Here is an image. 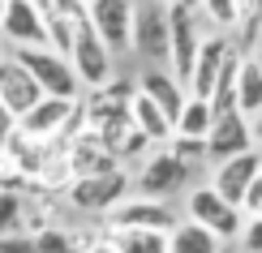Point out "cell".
Instances as JSON below:
<instances>
[{
    "instance_id": "cell-1",
    "label": "cell",
    "mask_w": 262,
    "mask_h": 253,
    "mask_svg": "<svg viewBox=\"0 0 262 253\" xmlns=\"http://www.w3.org/2000/svg\"><path fill=\"white\" fill-rule=\"evenodd\" d=\"M73 129H82V103H69V99H39L26 116L17 120V133L39 142V146H52V142H69Z\"/></svg>"
},
{
    "instance_id": "cell-2",
    "label": "cell",
    "mask_w": 262,
    "mask_h": 253,
    "mask_svg": "<svg viewBox=\"0 0 262 253\" xmlns=\"http://www.w3.org/2000/svg\"><path fill=\"white\" fill-rule=\"evenodd\" d=\"M69 69L73 78H78L82 86H91V90H103L107 82H112V52L99 43V35L91 30V21H86V5L78 21H73V43H69Z\"/></svg>"
},
{
    "instance_id": "cell-3",
    "label": "cell",
    "mask_w": 262,
    "mask_h": 253,
    "mask_svg": "<svg viewBox=\"0 0 262 253\" xmlns=\"http://www.w3.org/2000/svg\"><path fill=\"white\" fill-rule=\"evenodd\" d=\"M13 60L35 78L43 99H69V103H78L82 82L73 78V69H69L64 56H56V52H48V48H13Z\"/></svg>"
},
{
    "instance_id": "cell-4",
    "label": "cell",
    "mask_w": 262,
    "mask_h": 253,
    "mask_svg": "<svg viewBox=\"0 0 262 253\" xmlns=\"http://www.w3.org/2000/svg\"><path fill=\"white\" fill-rule=\"evenodd\" d=\"M168 13V64H172V78L181 86L189 82L193 73V56H198V43H202V30H198V9L177 0V5H163Z\"/></svg>"
},
{
    "instance_id": "cell-5",
    "label": "cell",
    "mask_w": 262,
    "mask_h": 253,
    "mask_svg": "<svg viewBox=\"0 0 262 253\" xmlns=\"http://www.w3.org/2000/svg\"><path fill=\"white\" fill-rule=\"evenodd\" d=\"M177 223H181L177 211H172L168 202H150V197L121 202L107 215V227H112V232H159V236H172Z\"/></svg>"
},
{
    "instance_id": "cell-6",
    "label": "cell",
    "mask_w": 262,
    "mask_h": 253,
    "mask_svg": "<svg viewBox=\"0 0 262 253\" xmlns=\"http://www.w3.org/2000/svg\"><path fill=\"white\" fill-rule=\"evenodd\" d=\"M189 223H198L202 232H211L215 240H232V236H241V223H245V215L241 211H232V206L224 202L220 193L211 189V185H202V189H193L189 193Z\"/></svg>"
},
{
    "instance_id": "cell-7",
    "label": "cell",
    "mask_w": 262,
    "mask_h": 253,
    "mask_svg": "<svg viewBox=\"0 0 262 253\" xmlns=\"http://www.w3.org/2000/svg\"><path fill=\"white\" fill-rule=\"evenodd\" d=\"M125 193H129V176L121 168L103 176H86V180H69V202L91 215H112L125 202Z\"/></svg>"
},
{
    "instance_id": "cell-8",
    "label": "cell",
    "mask_w": 262,
    "mask_h": 253,
    "mask_svg": "<svg viewBox=\"0 0 262 253\" xmlns=\"http://www.w3.org/2000/svg\"><path fill=\"white\" fill-rule=\"evenodd\" d=\"M60 168H64V176H69V180H86V176L116 172L121 163H116V159L103 150V142L95 137V133L78 129V133L64 142V150H60Z\"/></svg>"
},
{
    "instance_id": "cell-9",
    "label": "cell",
    "mask_w": 262,
    "mask_h": 253,
    "mask_svg": "<svg viewBox=\"0 0 262 253\" xmlns=\"http://www.w3.org/2000/svg\"><path fill=\"white\" fill-rule=\"evenodd\" d=\"M86 21L99 35V43L107 52H125L129 48V30H134V5L125 0H95L86 5Z\"/></svg>"
},
{
    "instance_id": "cell-10",
    "label": "cell",
    "mask_w": 262,
    "mask_h": 253,
    "mask_svg": "<svg viewBox=\"0 0 262 253\" xmlns=\"http://www.w3.org/2000/svg\"><path fill=\"white\" fill-rule=\"evenodd\" d=\"M129 48L142 52L146 60H168V13H163V5H134Z\"/></svg>"
},
{
    "instance_id": "cell-11",
    "label": "cell",
    "mask_w": 262,
    "mask_h": 253,
    "mask_svg": "<svg viewBox=\"0 0 262 253\" xmlns=\"http://www.w3.org/2000/svg\"><path fill=\"white\" fill-rule=\"evenodd\" d=\"M0 35L13 43V48H48L43 17H39V0H5Z\"/></svg>"
},
{
    "instance_id": "cell-12",
    "label": "cell",
    "mask_w": 262,
    "mask_h": 253,
    "mask_svg": "<svg viewBox=\"0 0 262 253\" xmlns=\"http://www.w3.org/2000/svg\"><path fill=\"white\" fill-rule=\"evenodd\" d=\"M254 150V133H249V120L241 112H228V116H215L211 120V133H206V155L215 163L224 159H236V155H249Z\"/></svg>"
},
{
    "instance_id": "cell-13",
    "label": "cell",
    "mask_w": 262,
    "mask_h": 253,
    "mask_svg": "<svg viewBox=\"0 0 262 253\" xmlns=\"http://www.w3.org/2000/svg\"><path fill=\"white\" fill-rule=\"evenodd\" d=\"M39 99H43V95H39L35 78H30L13 56H0V107H5L13 120H21L30 107L39 103Z\"/></svg>"
},
{
    "instance_id": "cell-14",
    "label": "cell",
    "mask_w": 262,
    "mask_h": 253,
    "mask_svg": "<svg viewBox=\"0 0 262 253\" xmlns=\"http://www.w3.org/2000/svg\"><path fill=\"white\" fill-rule=\"evenodd\" d=\"M138 185H142V193H146L150 202H168L172 193H181L185 185H189V176H185V172L177 168V159L159 146L155 155H146V163H142Z\"/></svg>"
},
{
    "instance_id": "cell-15",
    "label": "cell",
    "mask_w": 262,
    "mask_h": 253,
    "mask_svg": "<svg viewBox=\"0 0 262 253\" xmlns=\"http://www.w3.org/2000/svg\"><path fill=\"white\" fill-rule=\"evenodd\" d=\"M228 48H232L228 35H202L198 56H193V73H189V82H185V95L189 99H211V86H215V78H220V69H224Z\"/></svg>"
},
{
    "instance_id": "cell-16",
    "label": "cell",
    "mask_w": 262,
    "mask_h": 253,
    "mask_svg": "<svg viewBox=\"0 0 262 253\" xmlns=\"http://www.w3.org/2000/svg\"><path fill=\"white\" fill-rule=\"evenodd\" d=\"M262 168V155L258 150H249V155H236V159H224L215 163V176H211V189L224 197L232 211H241V197L249 189V180H254V172Z\"/></svg>"
},
{
    "instance_id": "cell-17",
    "label": "cell",
    "mask_w": 262,
    "mask_h": 253,
    "mask_svg": "<svg viewBox=\"0 0 262 253\" xmlns=\"http://www.w3.org/2000/svg\"><path fill=\"white\" fill-rule=\"evenodd\" d=\"M138 95H146L150 103H155L159 112L177 125V116H181V107H185V86L172 78L168 69H146V73L138 78Z\"/></svg>"
},
{
    "instance_id": "cell-18",
    "label": "cell",
    "mask_w": 262,
    "mask_h": 253,
    "mask_svg": "<svg viewBox=\"0 0 262 253\" xmlns=\"http://www.w3.org/2000/svg\"><path fill=\"white\" fill-rule=\"evenodd\" d=\"M13 168H21V176H39V180H48V172H52V146H39V142H30V137H21L17 129H13V137H9V146L0 150Z\"/></svg>"
},
{
    "instance_id": "cell-19",
    "label": "cell",
    "mask_w": 262,
    "mask_h": 253,
    "mask_svg": "<svg viewBox=\"0 0 262 253\" xmlns=\"http://www.w3.org/2000/svg\"><path fill=\"white\" fill-rule=\"evenodd\" d=\"M129 120H134V129L146 142H163V146L172 142V120L163 116L146 95H138V90H134V99H129Z\"/></svg>"
},
{
    "instance_id": "cell-20",
    "label": "cell",
    "mask_w": 262,
    "mask_h": 253,
    "mask_svg": "<svg viewBox=\"0 0 262 253\" xmlns=\"http://www.w3.org/2000/svg\"><path fill=\"white\" fill-rule=\"evenodd\" d=\"M236 112L245 120L262 112V64H258V56L241 60V73H236Z\"/></svg>"
},
{
    "instance_id": "cell-21",
    "label": "cell",
    "mask_w": 262,
    "mask_h": 253,
    "mask_svg": "<svg viewBox=\"0 0 262 253\" xmlns=\"http://www.w3.org/2000/svg\"><path fill=\"white\" fill-rule=\"evenodd\" d=\"M26 211H30L26 197H21L13 185H0V240L30 236V232H26Z\"/></svg>"
},
{
    "instance_id": "cell-22",
    "label": "cell",
    "mask_w": 262,
    "mask_h": 253,
    "mask_svg": "<svg viewBox=\"0 0 262 253\" xmlns=\"http://www.w3.org/2000/svg\"><path fill=\"white\" fill-rule=\"evenodd\" d=\"M211 103L206 99H189L185 95V107L177 116V125H172V137H189V142H206V133H211Z\"/></svg>"
},
{
    "instance_id": "cell-23",
    "label": "cell",
    "mask_w": 262,
    "mask_h": 253,
    "mask_svg": "<svg viewBox=\"0 0 262 253\" xmlns=\"http://www.w3.org/2000/svg\"><path fill=\"white\" fill-rule=\"evenodd\" d=\"M168 253H220V240H215L211 232H202L198 223L181 219L177 232L168 236Z\"/></svg>"
},
{
    "instance_id": "cell-24",
    "label": "cell",
    "mask_w": 262,
    "mask_h": 253,
    "mask_svg": "<svg viewBox=\"0 0 262 253\" xmlns=\"http://www.w3.org/2000/svg\"><path fill=\"white\" fill-rule=\"evenodd\" d=\"M107 245L116 253H168V236H159V232H112Z\"/></svg>"
},
{
    "instance_id": "cell-25",
    "label": "cell",
    "mask_w": 262,
    "mask_h": 253,
    "mask_svg": "<svg viewBox=\"0 0 262 253\" xmlns=\"http://www.w3.org/2000/svg\"><path fill=\"white\" fill-rule=\"evenodd\" d=\"M163 150L177 159V168H181L185 176H193V172H198V163L206 159V142H189V137H172Z\"/></svg>"
},
{
    "instance_id": "cell-26",
    "label": "cell",
    "mask_w": 262,
    "mask_h": 253,
    "mask_svg": "<svg viewBox=\"0 0 262 253\" xmlns=\"http://www.w3.org/2000/svg\"><path fill=\"white\" fill-rule=\"evenodd\" d=\"M202 13L215 21V26H224L228 35H232L236 30V21H241V5H236V0H206L202 5Z\"/></svg>"
},
{
    "instance_id": "cell-27",
    "label": "cell",
    "mask_w": 262,
    "mask_h": 253,
    "mask_svg": "<svg viewBox=\"0 0 262 253\" xmlns=\"http://www.w3.org/2000/svg\"><path fill=\"white\" fill-rule=\"evenodd\" d=\"M35 236V253H78V245H73L69 232H30Z\"/></svg>"
},
{
    "instance_id": "cell-28",
    "label": "cell",
    "mask_w": 262,
    "mask_h": 253,
    "mask_svg": "<svg viewBox=\"0 0 262 253\" xmlns=\"http://www.w3.org/2000/svg\"><path fill=\"white\" fill-rule=\"evenodd\" d=\"M241 215H249V219L262 215V168L254 172V180H249V189H245V197H241Z\"/></svg>"
},
{
    "instance_id": "cell-29",
    "label": "cell",
    "mask_w": 262,
    "mask_h": 253,
    "mask_svg": "<svg viewBox=\"0 0 262 253\" xmlns=\"http://www.w3.org/2000/svg\"><path fill=\"white\" fill-rule=\"evenodd\" d=\"M241 245H245V253H262V219L241 223Z\"/></svg>"
},
{
    "instance_id": "cell-30",
    "label": "cell",
    "mask_w": 262,
    "mask_h": 253,
    "mask_svg": "<svg viewBox=\"0 0 262 253\" xmlns=\"http://www.w3.org/2000/svg\"><path fill=\"white\" fill-rule=\"evenodd\" d=\"M13 129H17V120L5 112V107H0V150L9 146V137H13Z\"/></svg>"
},
{
    "instance_id": "cell-31",
    "label": "cell",
    "mask_w": 262,
    "mask_h": 253,
    "mask_svg": "<svg viewBox=\"0 0 262 253\" xmlns=\"http://www.w3.org/2000/svg\"><path fill=\"white\" fill-rule=\"evenodd\" d=\"M249 133H254V146H262V112L249 120Z\"/></svg>"
},
{
    "instance_id": "cell-32",
    "label": "cell",
    "mask_w": 262,
    "mask_h": 253,
    "mask_svg": "<svg viewBox=\"0 0 262 253\" xmlns=\"http://www.w3.org/2000/svg\"><path fill=\"white\" fill-rule=\"evenodd\" d=\"M91 253H116V249L107 245V240H99V245H91Z\"/></svg>"
},
{
    "instance_id": "cell-33",
    "label": "cell",
    "mask_w": 262,
    "mask_h": 253,
    "mask_svg": "<svg viewBox=\"0 0 262 253\" xmlns=\"http://www.w3.org/2000/svg\"><path fill=\"white\" fill-rule=\"evenodd\" d=\"M0 17H5V0H0Z\"/></svg>"
},
{
    "instance_id": "cell-34",
    "label": "cell",
    "mask_w": 262,
    "mask_h": 253,
    "mask_svg": "<svg viewBox=\"0 0 262 253\" xmlns=\"http://www.w3.org/2000/svg\"><path fill=\"white\" fill-rule=\"evenodd\" d=\"M258 64H262V56H258Z\"/></svg>"
},
{
    "instance_id": "cell-35",
    "label": "cell",
    "mask_w": 262,
    "mask_h": 253,
    "mask_svg": "<svg viewBox=\"0 0 262 253\" xmlns=\"http://www.w3.org/2000/svg\"><path fill=\"white\" fill-rule=\"evenodd\" d=\"M258 219H262V215H258Z\"/></svg>"
}]
</instances>
